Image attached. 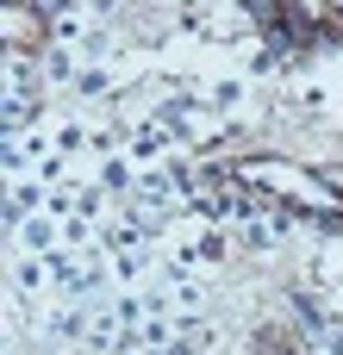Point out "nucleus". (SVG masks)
<instances>
[]
</instances>
